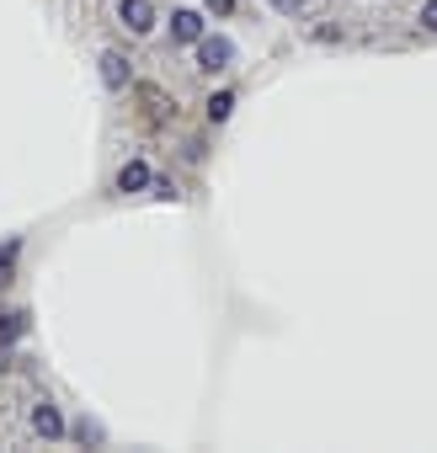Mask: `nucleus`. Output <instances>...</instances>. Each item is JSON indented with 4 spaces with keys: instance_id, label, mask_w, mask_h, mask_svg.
I'll use <instances>...</instances> for the list:
<instances>
[{
    "instance_id": "f257e3e1",
    "label": "nucleus",
    "mask_w": 437,
    "mask_h": 453,
    "mask_svg": "<svg viewBox=\"0 0 437 453\" xmlns=\"http://www.w3.org/2000/svg\"><path fill=\"white\" fill-rule=\"evenodd\" d=\"M230 59H235V49H230V38H197V65L203 70H230Z\"/></svg>"
},
{
    "instance_id": "f03ea898",
    "label": "nucleus",
    "mask_w": 437,
    "mask_h": 453,
    "mask_svg": "<svg viewBox=\"0 0 437 453\" xmlns=\"http://www.w3.org/2000/svg\"><path fill=\"white\" fill-rule=\"evenodd\" d=\"M123 27L144 38V33L155 27V6H150V0H123Z\"/></svg>"
},
{
    "instance_id": "7ed1b4c3",
    "label": "nucleus",
    "mask_w": 437,
    "mask_h": 453,
    "mask_svg": "<svg viewBox=\"0 0 437 453\" xmlns=\"http://www.w3.org/2000/svg\"><path fill=\"white\" fill-rule=\"evenodd\" d=\"M171 38H176V43H197V38H203V17H197V12H176V17H171Z\"/></svg>"
},
{
    "instance_id": "20e7f679",
    "label": "nucleus",
    "mask_w": 437,
    "mask_h": 453,
    "mask_svg": "<svg viewBox=\"0 0 437 453\" xmlns=\"http://www.w3.org/2000/svg\"><path fill=\"white\" fill-rule=\"evenodd\" d=\"M128 75H134V70H128V59H123V54H102V81H107L112 91H118V86H128Z\"/></svg>"
},
{
    "instance_id": "39448f33",
    "label": "nucleus",
    "mask_w": 437,
    "mask_h": 453,
    "mask_svg": "<svg viewBox=\"0 0 437 453\" xmlns=\"http://www.w3.org/2000/svg\"><path fill=\"white\" fill-rule=\"evenodd\" d=\"M139 187H150V165H144V160H128V165L118 171V192H139Z\"/></svg>"
},
{
    "instance_id": "423d86ee",
    "label": "nucleus",
    "mask_w": 437,
    "mask_h": 453,
    "mask_svg": "<svg viewBox=\"0 0 437 453\" xmlns=\"http://www.w3.org/2000/svg\"><path fill=\"white\" fill-rule=\"evenodd\" d=\"M33 426H38V437H59V432H65V421H59L54 405H38V411H33Z\"/></svg>"
},
{
    "instance_id": "0eeeda50",
    "label": "nucleus",
    "mask_w": 437,
    "mask_h": 453,
    "mask_svg": "<svg viewBox=\"0 0 437 453\" xmlns=\"http://www.w3.org/2000/svg\"><path fill=\"white\" fill-rule=\"evenodd\" d=\"M27 331V315H17V310H0V347H6V342H17Z\"/></svg>"
},
{
    "instance_id": "6e6552de",
    "label": "nucleus",
    "mask_w": 437,
    "mask_h": 453,
    "mask_svg": "<svg viewBox=\"0 0 437 453\" xmlns=\"http://www.w3.org/2000/svg\"><path fill=\"white\" fill-rule=\"evenodd\" d=\"M230 112H235V96H230V91H218V96L208 102V118H213V123H225Z\"/></svg>"
},
{
    "instance_id": "1a4fd4ad",
    "label": "nucleus",
    "mask_w": 437,
    "mask_h": 453,
    "mask_svg": "<svg viewBox=\"0 0 437 453\" xmlns=\"http://www.w3.org/2000/svg\"><path fill=\"white\" fill-rule=\"evenodd\" d=\"M421 27H432V33H437V0H426V6H421Z\"/></svg>"
},
{
    "instance_id": "9d476101",
    "label": "nucleus",
    "mask_w": 437,
    "mask_h": 453,
    "mask_svg": "<svg viewBox=\"0 0 437 453\" xmlns=\"http://www.w3.org/2000/svg\"><path fill=\"white\" fill-rule=\"evenodd\" d=\"M208 12H218V17H230V12H235V0H208Z\"/></svg>"
},
{
    "instance_id": "9b49d317",
    "label": "nucleus",
    "mask_w": 437,
    "mask_h": 453,
    "mask_svg": "<svg viewBox=\"0 0 437 453\" xmlns=\"http://www.w3.org/2000/svg\"><path fill=\"white\" fill-rule=\"evenodd\" d=\"M6 368H12V352H6V347H0V373H6Z\"/></svg>"
},
{
    "instance_id": "f8f14e48",
    "label": "nucleus",
    "mask_w": 437,
    "mask_h": 453,
    "mask_svg": "<svg viewBox=\"0 0 437 453\" xmlns=\"http://www.w3.org/2000/svg\"><path fill=\"white\" fill-rule=\"evenodd\" d=\"M272 6H278V12H294V6H299V0H272Z\"/></svg>"
}]
</instances>
